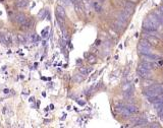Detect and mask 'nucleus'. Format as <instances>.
Here are the masks:
<instances>
[{
    "label": "nucleus",
    "mask_w": 163,
    "mask_h": 128,
    "mask_svg": "<svg viewBox=\"0 0 163 128\" xmlns=\"http://www.w3.org/2000/svg\"><path fill=\"white\" fill-rule=\"evenodd\" d=\"M27 0H19L18 2H16V6L17 7H25L27 5Z\"/></svg>",
    "instance_id": "20e7f679"
},
{
    "label": "nucleus",
    "mask_w": 163,
    "mask_h": 128,
    "mask_svg": "<svg viewBox=\"0 0 163 128\" xmlns=\"http://www.w3.org/2000/svg\"><path fill=\"white\" fill-rule=\"evenodd\" d=\"M3 41L5 42V43H12V35H10V34H6V35H4V37H3Z\"/></svg>",
    "instance_id": "7ed1b4c3"
},
{
    "label": "nucleus",
    "mask_w": 163,
    "mask_h": 128,
    "mask_svg": "<svg viewBox=\"0 0 163 128\" xmlns=\"http://www.w3.org/2000/svg\"><path fill=\"white\" fill-rule=\"evenodd\" d=\"M56 13H57V15H58V17H59V18H63V17H65V12H64L63 8H61V7H57Z\"/></svg>",
    "instance_id": "f03ea898"
},
{
    "label": "nucleus",
    "mask_w": 163,
    "mask_h": 128,
    "mask_svg": "<svg viewBox=\"0 0 163 128\" xmlns=\"http://www.w3.org/2000/svg\"><path fill=\"white\" fill-rule=\"evenodd\" d=\"M26 19H27V18H26V16H25L22 13H17V14L15 15V17H14V20H15L17 23H22Z\"/></svg>",
    "instance_id": "f257e3e1"
}]
</instances>
